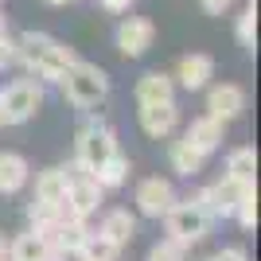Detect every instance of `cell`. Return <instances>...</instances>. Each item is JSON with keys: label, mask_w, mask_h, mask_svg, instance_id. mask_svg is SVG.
I'll list each match as a JSON object with an SVG mask.
<instances>
[{"label": "cell", "mask_w": 261, "mask_h": 261, "mask_svg": "<svg viewBox=\"0 0 261 261\" xmlns=\"http://www.w3.org/2000/svg\"><path fill=\"white\" fill-rule=\"evenodd\" d=\"M28 215H32L35 230H43V226H55V222L63 218V207H55V203H39V199H35L32 207H28Z\"/></svg>", "instance_id": "obj_24"}, {"label": "cell", "mask_w": 261, "mask_h": 261, "mask_svg": "<svg viewBox=\"0 0 261 261\" xmlns=\"http://www.w3.org/2000/svg\"><path fill=\"white\" fill-rule=\"evenodd\" d=\"M175 125H179V109H175V101H148V106H141L144 137L164 141V137H172V133H175Z\"/></svg>", "instance_id": "obj_8"}, {"label": "cell", "mask_w": 261, "mask_h": 261, "mask_svg": "<svg viewBox=\"0 0 261 261\" xmlns=\"http://www.w3.org/2000/svg\"><path fill=\"white\" fill-rule=\"evenodd\" d=\"M0 39H8V23L0 20Z\"/></svg>", "instance_id": "obj_33"}, {"label": "cell", "mask_w": 261, "mask_h": 261, "mask_svg": "<svg viewBox=\"0 0 261 261\" xmlns=\"http://www.w3.org/2000/svg\"><path fill=\"white\" fill-rule=\"evenodd\" d=\"M28 184V160L16 152H0V195H16Z\"/></svg>", "instance_id": "obj_15"}, {"label": "cell", "mask_w": 261, "mask_h": 261, "mask_svg": "<svg viewBox=\"0 0 261 261\" xmlns=\"http://www.w3.org/2000/svg\"><path fill=\"white\" fill-rule=\"evenodd\" d=\"M242 109H246V94H242L238 86H215L211 90V98H207V117H215V121H234V117H242Z\"/></svg>", "instance_id": "obj_10"}, {"label": "cell", "mask_w": 261, "mask_h": 261, "mask_svg": "<svg viewBox=\"0 0 261 261\" xmlns=\"http://www.w3.org/2000/svg\"><path fill=\"white\" fill-rule=\"evenodd\" d=\"M8 63H16V43H12V39H0V70Z\"/></svg>", "instance_id": "obj_27"}, {"label": "cell", "mask_w": 261, "mask_h": 261, "mask_svg": "<svg viewBox=\"0 0 261 261\" xmlns=\"http://www.w3.org/2000/svg\"><path fill=\"white\" fill-rule=\"evenodd\" d=\"M168 234H172L175 242H184V246H191V242H203L211 234V222H215V215L207 211V203L203 199H184V203H172L168 207Z\"/></svg>", "instance_id": "obj_3"}, {"label": "cell", "mask_w": 261, "mask_h": 261, "mask_svg": "<svg viewBox=\"0 0 261 261\" xmlns=\"http://www.w3.org/2000/svg\"><path fill=\"white\" fill-rule=\"evenodd\" d=\"M168 160H172V168H175L179 175H199V172H203V164H207V152L191 148L187 141H172V148H168Z\"/></svg>", "instance_id": "obj_18"}, {"label": "cell", "mask_w": 261, "mask_h": 261, "mask_svg": "<svg viewBox=\"0 0 261 261\" xmlns=\"http://www.w3.org/2000/svg\"><path fill=\"white\" fill-rule=\"evenodd\" d=\"M129 4H133V0H101V8H106V12H129Z\"/></svg>", "instance_id": "obj_30"}, {"label": "cell", "mask_w": 261, "mask_h": 261, "mask_svg": "<svg viewBox=\"0 0 261 261\" xmlns=\"http://www.w3.org/2000/svg\"><path fill=\"white\" fill-rule=\"evenodd\" d=\"M98 234H106L113 246H129L133 242V234H137V218L129 215V211H109L106 218H101V226H98Z\"/></svg>", "instance_id": "obj_14"}, {"label": "cell", "mask_w": 261, "mask_h": 261, "mask_svg": "<svg viewBox=\"0 0 261 261\" xmlns=\"http://www.w3.org/2000/svg\"><path fill=\"white\" fill-rule=\"evenodd\" d=\"M113 152H117V137H113V129H106L98 117L78 133V160L74 164H78V168H86L90 175L98 172Z\"/></svg>", "instance_id": "obj_5"}, {"label": "cell", "mask_w": 261, "mask_h": 261, "mask_svg": "<svg viewBox=\"0 0 261 261\" xmlns=\"http://www.w3.org/2000/svg\"><path fill=\"white\" fill-rule=\"evenodd\" d=\"M226 175L238 184H257V152L253 148H234L226 160Z\"/></svg>", "instance_id": "obj_19"}, {"label": "cell", "mask_w": 261, "mask_h": 261, "mask_svg": "<svg viewBox=\"0 0 261 261\" xmlns=\"http://www.w3.org/2000/svg\"><path fill=\"white\" fill-rule=\"evenodd\" d=\"M63 94H66V101H70L74 109H94V106L106 101L109 78H106L101 66L74 59V63L66 66V74H63Z\"/></svg>", "instance_id": "obj_2"}, {"label": "cell", "mask_w": 261, "mask_h": 261, "mask_svg": "<svg viewBox=\"0 0 261 261\" xmlns=\"http://www.w3.org/2000/svg\"><path fill=\"white\" fill-rule=\"evenodd\" d=\"M172 203H175V191H172L168 179H160V175L141 179V187H137V211L144 218H164Z\"/></svg>", "instance_id": "obj_7"}, {"label": "cell", "mask_w": 261, "mask_h": 261, "mask_svg": "<svg viewBox=\"0 0 261 261\" xmlns=\"http://www.w3.org/2000/svg\"><path fill=\"white\" fill-rule=\"evenodd\" d=\"M43 106V86L32 78H16L8 90H0V109H4V125H23L32 121Z\"/></svg>", "instance_id": "obj_4"}, {"label": "cell", "mask_w": 261, "mask_h": 261, "mask_svg": "<svg viewBox=\"0 0 261 261\" xmlns=\"http://www.w3.org/2000/svg\"><path fill=\"white\" fill-rule=\"evenodd\" d=\"M43 4H51V8H63V4H70V0H43Z\"/></svg>", "instance_id": "obj_31"}, {"label": "cell", "mask_w": 261, "mask_h": 261, "mask_svg": "<svg viewBox=\"0 0 261 261\" xmlns=\"http://www.w3.org/2000/svg\"><path fill=\"white\" fill-rule=\"evenodd\" d=\"M82 253H86V261H117L121 246H113L106 234H86V242H82Z\"/></svg>", "instance_id": "obj_21"}, {"label": "cell", "mask_w": 261, "mask_h": 261, "mask_svg": "<svg viewBox=\"0 0 261 261\" xmlns=\"http://www.w3.org/2000/svg\"><path fill=\"white\" fill-rule=\"evenodd\" d=\"M4 257H8V242L0 238V261H4Z\"/></svg>", "instance_id": "obj_32"}, {"label": "cell", "mask_w": 261, "mask_h": 261, "mask_svg": "<svg viewBox=\"0 0 261 261\" xmlns=\"http://www.w3.org/2000/svg\"><path fill=\"white\" fill-rule=\"evenodd\" d=\"M199 4H203V8H207L211 16H222V12L230 8V0H199Z\"/></svg>", "instance_id": "obj_28"}, {"label": "cell", "mask_w": 261, "mask_h": 261, "mask_svg": "<svg viewBox=\"0 0 261 261\" xmlns=\"http://www.w3.org/2000/svg\"><path fill=\"white\" fill-rule=\"evenodd\" d=\"M8 253H12V261H51V246H47V238L39 230L20 234V238L8 246Z\"/></svg>", "instance_id": "obj_16"}, {"label": "cell", "mask_w": 261, "mask_h": 261, "mask_svg": "<svg viewBox=\"0 0 261 261\" xmlns=\"http://www.w3.org/2000/svg\"><path fill=\"white\" fill-rule=\"evenodd\" d=\"M94 179H98L101 191H109V187H121L125 179H129V156L113 152V156H109V160L98 168V172H94Z\"/></svg>", "instance_id": "obj_20"}, {"label": "cell", "mask_w": 261, "mask_h": 261, "mask_svg": "<svg viewBox=\"0 0 261 261\" xmlns=\"http://www.w3.org/2000/svg\"><path fill=\"white\" fill-rule=\"evenodd\" d=\"M184 242H175V238H168V242H160V246H152V253H148V261H184Z\"/></svg>", "instance_id": "obj_25"}, {"label": "cell", "mask_w": 261, "mask_h": 261, "mask_svg": "<svg viewBox=\"0 0 261 261\" xmlns=\"http://www.w3.org/2000/svg\"><path fill=\"white\" fill-rule=\"evenodd\" d=\"M0 4H4V0H0Z\"/></svg>", "instance_id": "obj_35"}, {"label": "cell", "mask_w": 261, "mask_h": 261, "mask_svg": "<svg viewBox=\"0 0 261 261\" xmlns=\"http://www.w3.org/2000/svg\"><path fill=\"white\" fill-rule=\"evenodd\" d=\"M35 199H39V203L63 207V199H66V172H63V168H47V172H39V179H35Z\"/></svg>", "instance_id": "obj_17"}, {"label": "cell", "mask_w": 261, "mask_h": 261, "mask_svg": "<svg viewBox=\"0 0 261 261\" xmlns=\"http://www.w3.org/2000/svg\"><path fill=\"white\" fill-rule=\"evenodd\" d=\"M238 43L246 47V51H253V47H257V0H250V4H246V12L238 16Z\"/></svg>", "instance_id": "obj_22"}, {"label": "cell", "mask_w": 261, "mask_h": 261, "mask_svg": "<svg viewBox=\"0 0 261 261\" xmlns=\"http://www.w3.org/2000/svg\"><path fill=\"white\" fill-rule=\"evenodd\" d=\"M184 141L191 144V148H199V152H215L218 144H222V121H215V117H199V121H191V129L184 133Z\"/></svg>", "instance_id": "obj_13"}, {"label": "cell", "mask_w": 261, "mask_h": 261, "mask_svg": "<svg viewBox=\"0 0 261 261\" xmlns=\"http://www.w3.org/2000/svg\"><path fill=\"white\" fill-rule=\"evenodd\" d=\"M175 78H179L184 90H203L211 78H215V59H211V55H184Z\"/></svg>", "instance_id": "obj_11"}, {"label": "cell", "mask_w": 261, "mask_h": 261, "mask_svg": "<svg viewBox=\"0 0 261 261\" xmlns=\"http://www.w3.org/2000/svg\"><path fill=\"white\" fill-rule=\"evenodd\" d=\"M156 39V28L152 20H144V16H129V20H121L117 28V51L125 55V59H141L148 47H152Z\"/></svg>", "instance_id": "obj_6"}, {"label": "cell", "mask_w": 261, "mask_h": 261, "mask_svg": "<svg viewBox=\"0 0 261 261\" xmlns=\"http://www.w3.org/2000/svg\"><path fill=\"white\" fill-rule=\"evenodd\" d=\"M78 55L70 51L66 43H59L55 35H43V32H23L16 39V63H23L35 78L43 82H63L66 66L74 63Z\"/></svg>", "instance_id": "obj_1"}, {"label": "cell", "mask_w": 261, "mask_h": 261, "mask_svg": "<svg viewBox=\"0 0 261 261\" xmlns=\"http://www.w3.org/2000/svg\"><path fill=\"white\" fill-rule=\"evenodd\" d=\"M0 125H4V109H0Z\"/></svg>", "instance_id": "obj_34"}, {"label": "cell", "mask_w": 261, "mask_h": 261, "mask_svg": "<svg viewBox=\"0 0 261 261\" xmlns=\"http://www.w3.org/2000/svg\"><path fill=\"white\" fill-rule=\"evenodd\" d=\"M246 187H253V184H238V179H230V175H222L218 184H211L207 191H203V203H207V211L215 218H226V215H234V207H238V199L246 195Z\"/></svg>", "instance_id": "obj_9"}, {"label": "cell", "mask_w": 261, "mask_h": 261, "mask_svg": "<svg viewBox=\"0 0 261 261\" xmlns=\"http://www.w3.org/2000/svg\"><path fill=\"white\" fill-rule=\"evenodd\" d=\"M211 261H246V250H222V253H215Z\"/></svg>", "instance_id": "obj_29"}, {"label": "cell", "mask_w": 261, "mask_h": 261, "mask_svg": "<svg viewBox=\"0 0 261 261\" xmlns=\"http://www.w3.org/2000/svg\"><path fill=\"white\" fill-rule=\"evenodd\" d=\"M148 101H175V78L164 74V70H148L137 82V106H148Z\"/></svg>", "instance_id": "obj_12"}, {"label": "cell", "mask_w": 261, "mask_h": 261, "mask_svg": "<svg viewBox=\"0 0 261 261\" xmlns=\"http://www.w3.org/2000/svg\"><path fill=\"white\" fill-rule=\"evenodd\" d=\"M51 261H86V253H82V246H55Z\"/></svg>", "instance_id": "obj_26"}, {"label": "cell", "mask_w": 261, "mask_h": 261, "mask_svg": "<svg viewBox=\"0 0 261 261\" xmlns=\"http://www.w3.org/2000/svg\"><path fill=\"white\" fill-rule=\"evenodd\" d=\"M234 215H238V226H242V230H253V226H257V184L246 187V195L238 199Z\"/></svg>", "instance_id": "obj_23"}]
</instances>
